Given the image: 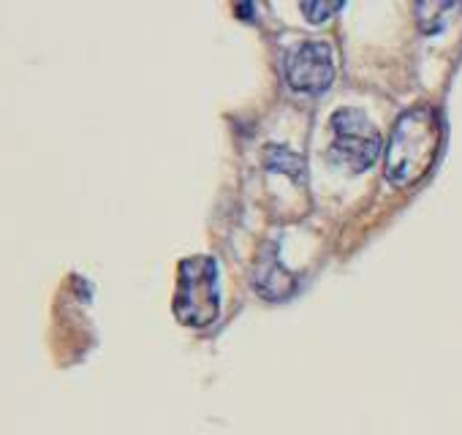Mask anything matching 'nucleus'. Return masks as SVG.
Returning a JSON list of instances; mask_svg holds the SVG:
<instances>
[{"instance_id": "obj_1", "label": "nucleus", "mask_w": 462, "mask_h": 435, "mask_svg": "<svg viewBox=\"0 0 462 435\" xmlns=\"http://www.w3.org/2000/svg\"><path fill=\"white\" fill-rule=\"evenodd\" d=\"M440 117L430 106H413L394 123L386 150V177L397 188L419 182L440 150Z\"/></svg>"}, {"instance_id": "obj_2", "label": "nucleus", "mask_w": 462, "mask_h": 435, "mask_svg": "<svg viewBox=\"0 0 462 435\" xmlns=\"http://www.w3.org/2000/svg\"><path fill=\"white\" fill-rule=\"evenodd\" d=\"M220 310L217 294V270L209 256H190L180 262L177 270V294L174 313L188 327H209Z\"/></svg>"}, {"instance_id": "obj_3", "label": "nucleus", "mask_w": 462, "mask_h": 435, "mask_svg": "<svg viewBox=\"0 0 462 435\" xmlns=\"http://www.w3.org/2000/svg\"><path fill=\"white\" fill-rule=\"evenodd\" d=\"M332 128V147L329 158L348 171H365L378 161L381 153V134L359 109H340L329 120Z\"/></svg>"}, {"instance_id": "obj_4", "label": "nucleus", "mask_w": 462, "mask_h": 435, "mask_svg": "<svg viewBox=\"0 0 462 435\" xmlns=\"http://www.w3.org/2000/svg\"><path fill=\"white\" fill-rule=\"evenodd\" d=\"M335 79V50L327 42H305L286 58V82L300 93H324Z\"/></svg>"}, {"instance_id": "obj_5", "label": "nucleus", "mask_w": 462, "mask_h": 435, "mask_svg": "<svg viewBox=\"0 0 462 435\" xmlns=\"http://www.w3.org/2000/svg\"><path fill=\"white\" fill-rule=\"evenodd\" d=\"M294 286H297L294 283V275H289L275 256H270V259L262 262V267L256 273V289H259L262 297L283 300V297H289L294 292Z\"/></svg>"}, {"instance_id": "obj_6", "label": "nucleus", "mask_w": 462, "mask_h": 435, "mask_svg": "<svg viewBox=\"0 0 462 435\" xmlns=\"http://www.w3.org/2000/svg\"><path fill=\"white\" fill-rule=\"evenodd\" d=\"M267 166L275 169V171H283L289 177H297V180L305 177V161H302V155H297V153H291V150H286L281 144L267 147Z\"/></svg>"}, {"instance_id": "obj_7", "label": "nucleus", "mask_w": 462, "mask_h": 435, "mask_svg": "<svg viewBox=\"0 0 462 435\" xmlns=\"http://www.w3.org/2000/svg\"><path fill=\"white\" fill-rule=\"evenodd\" d=\"M300 9H302V14L308 17V23L321 25V23H327L332 14H337V12L343 9V4H332V0H313V4H302Z\"/></svg>"}]
</instances>
